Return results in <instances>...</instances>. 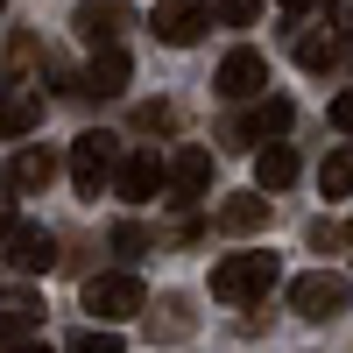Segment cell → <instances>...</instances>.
I'll list each match as a JSON object with an SVG mask.
<instances>
[{
    "instance_id": "obj_28",
    "label": "cell",
    "mask_w": 353,
    "mask_h": 353,
    "mask_svg": "<svg viewBox=\"0 0 353 353\" xmlns=\"http://www.w3.org/2000/svg\"><path fill=\"white\" fill-rule=\"evenodd\" d=\"M346 241H353V226H346Z\"/></svg>"
},
{
    "instance_id": "obj_11",
    "label": "cell",
    "mask_w": 353,
    "mask_h": 353,
    "mask_svg": "<svg viewBox=\"0 0 353 353\" xmlns=\"http://www.w3.org/2000/svg\"><path fill=\"white\" fill-rule=\"evenodd\" d=\"M163 176H170V170H163L156 156H121V176H113V184H121L128 205H149V198L163 191Z\"/></svg>"
},
{
    "instance_id": "obj_18",
    "label": "cell",
    "mask_w": 353,
    "mask_h": 353,
    "mask_svg": "<svg viewBox=\"0 0 353 353\" xmlns=\"http://www.w3.org/2000/svg\"><path fill=\"white\" fill-rule=\"evenodd\" d=\"M318 191H325V198H353V141L325 156V170H318Z\"/></svg>"
},
{
    "instance_id": "obj_23",
    "label": "cell",
    "mask_w": 353,
    "mask_h": 353,
    "mask_svg": "<svg viewBox=\"0 0 353 353\" xmlns=\"http://www.w3.org/2000/svg\"><path fill=\"white\" fill-rule=\"evenodd\" d=\"M71 353H121V339L99 325V332H78V339H71Z\"/></svg>"
},
{
    "instance_id": "obj_26",
    "label": "cell",
    "mask_w": 353,
    "mask_h": 353,
    "mask_svg": "<svg viewBox=\"0 0 353 353\" xmlns=\"http://www.w3.org/2000/svg\"><path fill=\"white\" fill-rule=\"evenodd\" d=\"M8 353H50V346H43V339H21V346H8Z\"/></svg>"
},
{
    "instance_id": "obj_3",
    "label": "cell",
    "mask_w": 353,
    "mask_h": 353,
    "mask_svg": "<svg viewBox=\"0 0 353 353\" xmlns=\"http://www.w3.org/2000/svg\"><path fill=\"white\" fill-rule=\"evenodd\" d=\"M85 311H92L99 325H121V318L149 311V290H141L134 276H92V283H85Z\"/></svg>"
},
{
    "instance_id": "obj_29",
    "label": "cell",
    "mask_w": 353,
    "mask_h": 353,
    "mask_svg": "<svg viewBox=\"0 0 353 353\" xmlns=\"http://www.w3.org/2000/svg\"><path fill=\"white\" fill-rule=\"evenodd\" d=\"M0 8H8V0H0Z\"/></svg>"
},
{
    "instance_id": "obj_12",
    "label": "cell",
    "mask_w": 353,
    "mask_h": 353,
    "mask_svg": "<svg viewBox=\"0 0 353 353\" xmlns=\"http://www.w3.org/2000/svg\"><path fill=\"white\" fill-rule=\"evenodd\" d=\"M121 28H128V0H85V8H78V36L92 43V50L113 43Z\"/></svg>"
},
{
    "instance_id": "obj_20",
    "label": "cell",
    "mask_w": 353,
    "mask_h": 353,
    "mask_svg": "<svg viewBox=\"0 0 353 353\" xmlns=\"http://www.w3.org/2000/svg\"><path fill=\"white\" fill-rule=\"evenodd\" d=\"M134 128H141V134H170V128H176V106H163V99H156V106H141V113H134Z\"/></svg>"
},
{
    "instance_id": "obj_1",
    "label": "cell",
    "mask_w": 353,
    "mask_h": 353,
    "mask_svg": "<svg viewBox=\"0 0 353 353\" xmlns=\"http://www.w3.org/2000/svg\"><path fill=\"white\" fill-rule=\"evenodd\" d=\"M276 290V254H226L212 261V297L219 304H254Z\"/></svg>"
},
{
    "instance_id": "obj_27",
    "label": "cell",
    "mask_w": 353,
    "mask_h": 353,
    "mask_svg": "<svg viewBox=\"0 0 353 353\" xmlns=\"http://www.w3.org/2000/svg\"><path fill=\"white\" fill-rule=\"evenodd\" d=\"M283 8H290V14H304V8H318V0H283Z\"/></svg>"
},
{
    "instance_id": "obj_13",
    "label": "cell",
    "mask_w": 353,
    "mask_h": 353,
    "mask_svg": "<svg viewBox=\"0 0 353 353\" xmlns=\"http://www.w3.org/2000/svg\"><path fill=\"white\" fill-rule=\"evenodd\" d=\"M36 128H43V99L28 92V85H14V92L0 99V134L21 141V134H36Z\"/></svg>"
},
{
    "instance_id": "obj_5",
    "label": "cell",
    "mask_w": 353,
    "mask_h": 353,
    "mask_svg": "<svg viewBox=\"0 0 353 353\" xmlns=\"http://www.w3.org/2000/svg\"><path fill=\"white\" fill-rule=\"evenodd\" d=\"M149 28H156V43H170V50H191L205 28H212V0H163V8L149 14Z\"/></svg>"
},
{
    "instance_id": "obj_10",
    "label": "cell",
    "mask_w": 353,
    "mask_h": 353,
    "mask_svg": "<svg viewBox=\"0 0 353 353\" xmlns=\"http://www.w3.org/2000/svg\"><path fill=\"white\" fill-rule=\"evenodd\" d=\"M50 176H57V156H50V149H14V163H8V191H14V198L50 191Z\"/></svg>"
},
{
    "instance_id": "obj_15",
    "label": "cell",
    "mask_w": 353,
    "mask_h": 353,
    "mask_svg": "<svg viewBox=\"0 0 353 353\" xmlns=\"http://www.w3.org/2000/svg\"><path fill=\"white\" fill-rule=\"evenodd\" d=\"M290 176H297V149H290V141H269V149H254V184H261V191H283Z\"/></svg>"
},
{
    "instance_id": "obj_25",
    "label": "cell",
    "mask_w": 353,
    "mask_h": 353,
    "mask_svg": "<svg viewBox=\"0 0 353 353\" xmlns=\"http://www.w3.org/2000/svg\"><path fill=\"white\" fill-rule=\"evenodd\" d=\"M14 233V198H0V241Z\"/></svg>"
},
{
    "instance_id": "obj_14",
    "label": "cell",
    "mask_w": 353,
    "mask_h": 353,
    "mask_svg": "<svg viewBox=\"0 0 353 353\" xmlns=\"http://www.w3.org/2000/svg\"><path fill=\"white\" fill-rule=\"evenodd\" d=\"M212 219H219V233H261V226H269V198H261V191H241V198H226Z\"/></svg>"
},
{
    "instance_id": "obj_6",
    "label": "cell",
    "mask_w": 353,
    "mask_h": 353,
    "mask_svg": "<svg viewBox=\"0 0 353 353\" xmlns=\"http://www.w3.org/2000/svg\"><path fill=\"white\" fill-rule=\"evenodd\" d=\"M128 71H134L128 50H121V43H99L92 64H85V92H92V99H121V92H128Z\"/></svg>"
},
{
    "instance_id": "obj_16",
    "label": "cell",
    "mask_w": 353,
    "mask_h": 353,
    "mask_svg": "<svg viewBox=\"0 0 353 353\" xmlns=\"http://www.w3.org/2000/svg\"><path fill=\"white\" fill-rule=\"evenodd\" d=\"M170 184L184 198H205V184H212V156H205V149H176L170 156Z\"/></svg>"
},
{
    "instance_id": "obj_17",
    "label": "cell",
    "mask_w": 353,
    "mask_h": 353,
    "mask_svg": "<svg viewBox=\"0 0 353 353\" xmlns=\"http://www.w3.org/2000/svg\"><path fill=\"white\" fill-rule=\"evenodd\" d=\"M36 318H43V304H36V297H8V304H0V339H8V346H21Z\"/></svg>"
},
{
    "instance_id": "obj_7",
    "label": "cell",
    "mask_w": 353,
    "mask_h": 353,
    "mask_svg": "<svg viewBox=\"0 0 353 353\" xmlns=\"http://www.w3.org/2000/svg\"><path fill=\"white\" fill-rule=\"evenodd\" d=\"M8 261H14L21 276L57 269V233H50V226H14V233H8Z\"/></svg>"
},
{
    "instance_id": "obj_22",
    "label": "cell",
    "mask_w": 353,
    "mask_h": 353,
    "mask_svg": "<svg viewBox=\"0 0 353 353\" xmlns=\"http://www.w3.org/2000/svg\"><path fill=\"white\" fill-rule=\"evenodd\" d=\"M212 14H219L226 28H248V21L261 14V0H219V8H212Z\"/></svg>"
},
{
    "instance_id": "obj_2",
    "label": "cell",
    "mask_w": 353,
    "mask_h": 353,
    "mask_svg": "<svg viewBox=\"0 0 353 353\" xmlns=\"http://www.w3.org/2000/svg\"><path fill=\"white\" fill-rule=\"evenodd\" d=\"M113 176H121V141L99 134V128L78 134V141H71V184H78V198H99Z\"/></svg>"
},
{
    "instance_id": "obj_9",
    "label": "cell",
    "mask_w": 353,
    "mask_h": 353,
    "mask_svg": "<svg viewBox=\"0 0 353 353\" xmlns=\"http://www.w3.org/2000/svg\"><path fill=\"white\" fill-rule=\"evenodd\" d=\"M212 85H219L226 99H254V92H269V64H261L254 50H233L226 64H219V78H212Z\"/></svg>"
},
{
    "instance_id": "obj_24",
    "label": "cell",
    "mask_w": 353,
    "mask_h": 353,
    "mask_svg": "<svg viewBox=\"0 0 353 353\" xmlns=\"http://www.w3.org/2000/svg\"><path fill=\"white\" fill-rule=\"evenodd\" d=\"M332 128H339V134H353V92H339V99H332Z\"/></svg>"
},
{
    "instance_id": "obj_4",
    "label": "cell",
    "mask_w": 353,
    "mask_h": 353,
    "mask_svg": "<svg viewBox=\"0 0 353 353\" xmlns=\"http://www.w3.org/2000/svg\"><path fill=\"white\" fill-rule=\"evenodd\" d=\"M290 304H297V318L325 325V318H339V311L353 304V290H346V276H325V269H311V276H297V283H290Z\"/></svg>"
},
{
    "instance_id": "obj_19",
    "label": "cell",
    "mask_w": 353,
    "mask_h": 353,
    "mask_svg": "<svg viewBox=\"0 0 353 353\" xmlns=\"http://www.w3.org/2000/svg\"><path fill=\"white\" fill-rule=\"evenodd\" d=\"M297 64H304V71H325V64H332V36H304V43H297Z\"/></svg>"
},
{
    "instance_id": "obj_21",
    "label": "cell",
    "mask_w": 353,
    "mask_h": 353,
    "mask_svg": "<svg viewBox=\"0 0 353 353\" xmlns=\"http://www.w3.org/2000/svg\"><path fill=\"white\" fill-rule=\"evenodd\" d=\"M106 241L121 248V254H141V248H149V226H134V219H121V226L106 233Z\"/></svg>"
},
{
    "instance_id": "obj_8",
    "label": "cell",
    "mask_w": 353,
    "mask_h": 353,
    "mask_svg": "<svg viewBox=\"0 0 353 353\" xmlns=\"http://www.w3.org/2000/svg\"><path fill=\"white\" fill-rule=\"evenodd\" d=\"M290 121H297V106H290V99H261L248 121H233V128H226V141H283Z\"/></svg>"
}]
</instances>
